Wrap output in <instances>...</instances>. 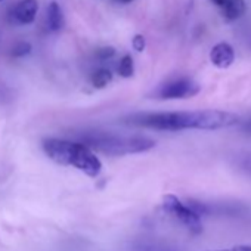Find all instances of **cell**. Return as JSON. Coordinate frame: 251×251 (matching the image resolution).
<instances>
[{
    "instance_id": "5",
    "label": "cell",
    "mask_w": 251,
    "mask_h": 251,
    "mask_svg": "<svg viewBox=\"0 0 251 251\" xmlns=\"http://www.w3.org/2000/svg\"><path fill=\"white\" fill-rule=\"evenodd\" d=\"M200 93V84L189 77H179L164 83L157 96L160 99H188Z\"/></svg>"
},
{
    "instance_id": "6",
    "label": "cell",
    "mask_w": 251,
    "mask_h": 251,
    "mask_svg": "<svg viewBox=\"0 0 251 251\" xmlns=\"http://www.w3.org/2000/svg\"><path fill=\"white\" fill-rule=\"evenodd\" d=\"M37 11H39L37 0H21L12 11V20L15 24L28 25L36 20Z\"/></svg>"
},
{
    "instance_id": "17",
    "label": "cell",
    "mask_w": 251,
    "mask_h": 251,
    "mask_svg": "<svg viewBox=\"0 0 251 251\" xmlns=\"http://www.w3.org/2000/svg\"><path fill=\"white\" fill-rule=\"evenodd\" d=\"M138 251H173V250L172 248H167V247H163V245H154V244H151V245L141 247Z\"/></svg>"
},
{
    "instance_id": "12",
    "label": "cell",
    "mask_w": 251,
    "mask_h": 251,
    "mask_svg": "<svg viewBox=\"0 0 251 251\" xmlns=\"http://www.w3.org/2000/svg\"><path fill=\"white\" fill-rule=\"evenodd\" d=\"M31 45L28 43V42H20V43H17L15 46H14V49H12V56L14 58H23V56H25V55H28L30 52H31Z\"/></svg>"
},
{
    "instance_id": "4",
    "label": "cell",
    "mask_w": 251,
    "mask_h": 251,
    "mask_svg": "<svg viewBox=\"0 0 251 251\" xmlns=\"http://www.w3.org/2000/svg\"><path fill=\"white\" fill-rule=\"evenodd\" d=\"M163 210L173 217L177 223H180L183 227H186L191 233L198 235L202 232V222L201 216L189 205L188 201L179 200L176 195H164L163 197Z\"/></svg>"
},
{
    "instance_id": "13",
    "label": "cell",
    "mask_w": 251,
    "mask_h": 251,
    "mask_svg": "<svg viewBox=\"0 0 251 251\" xmlns=\"http://www.w3.org/2000/svg\"><path fill=\"white\" fill-rule=\"evenodd\" d=\"M114 55H115V49L111 46H103V48H99L96 50V58L100 61H106V59L112 58Z\"/></svg>"
},
{
    "instance_id": "11",
    "label": "cell",
    "mask_w": 251,
    "mask_h": 251,
    "mask_svg": "<svg viewBox=\"0 0 251 251\" xmlns=\"http://www.w3.org/2000/svg\"><path fill=\"white\" fill-rule=\"evenodd\" d=\"M135 73V64H133V58L130 55H124L118 64V74L124 78L132 77Z\"/></svg>"
},
{
    "instance_id": "16",
    "label": "cell",
    "mask_w": 251,
    "mask_h": 251,
    "mask_svg": "<svg viewBox=\"0 0 251 251\" xmlns=\"http://www.w3.org/2000/svg\"><path fill=\"white\" fill-rule=\"evenodd\" d=\"M238 166L242 169V172H245L247 175H251V155L244 157V158L238 163Z\"/></svg>"
},
{
    "instance_id": "14",
    "label": "cell",
    "mask_w": 251,
    "mask_h": 251,
    "mask_svg": "<svg viewBox=\"0 0 251 251\" xmlns=\"http://www.w3.org/2000/svg\"><path fill=\"white\" fill-rule=\"evenodd\" d=\"M132 46L136 52H144L145 50V46H147V42H145V37L142 34H136L132 40Z\"/></svg>"
},
{
    "instance_id": "15",
    "label": "cell",
    "mask_w": 251,
    "mask_h": 251,
    "mask_svg": "<svg viewBox=\"0 0 251 251\" xmlns=\"http://www.w3.org/2000/svg\"><path fill=\"white\" fill-rule=\"evenodd\" d=\"M239 130L245 135H251V117L245 118V120H239V123L236 124Z\"/></svg>"
},
{
    "instance_id": "18",
    "label": "cell",
    "mask_w": 251,
    "mask_h": 251,
    "mask_svg": "<svg viewBox=\"0 0 251 251\" xmlns=\"http://www.w3.org/2000/svg\"><path fill=\"white\" fill-rule=\"evenodd\" d=\"M217 251H251V245H236V247H232V248L217 250Z\"/></svg>"
},
{
    "instance_id": "10",
    "label": "cell",
    "mask_w": 251,
    "mask_h": 251,
    "mask_svg": "<svg viewBox=\"0 0 251 251\" xmlns=\"http://www.w3.org/2000/svg\"><path fill=\"white\" fill-rule=\"evenodd\" d=\"M111 80H112V73L106 68H100L95 71L90 77V83L96 89H103L108 83H111Z\"/></svg>"
},
{
    "instance_id": "7",
    "label": "cell",
    "mask_w": 251,
    "mask_h": 251,
    "mask_svg": "<svg viewBox=\"0 0 251 251\" xmlns=\"http://www.w3.org/2000/svg\"><path fill=\"white\" fill-rule=\"evenodd\" d=\"M210 61L217 68H229L235 61V50L229 43H219L211 49Z\"/></svg>"
},
{
    "instance_id": "1",
    "label": "cell",
    "mask_w": 251,
    "mask_h": 251,
    "mask_svg": "<svg viewBox=\"0 0 251 251\" xmlns=\"http://www.w3.org/2000/svg\"><path fill=\"white\" fill-rule=\"evenodd\" d=\"M239 117L217 109L173 111V112H138L126 118V123L144 129L161 132L179 130H217L236 126Z\"/></svg>"
},
{
    "instance_id": "2",
    "label": "cell",
    "mask_w": 251,
    "mask_h": 251,
    "mask_svg": "<svg viewBox=\"0 0 251 251\" xmlns=\"http://www.w3.org/2000/svg\"><path fill=\"white\" fill-rule=\"evenodd\" d=\"M43 151L56 164L74 167L89 177L99 176L102 170L100 160L90 148H87L81 142L49 138L43 141Z\"/></svg>"
},
{
    "instance_id": "21",
    "label": "cell",
    "mask_w": 251,
    "mask_h": 251,
    "mask_svg": "<svg viewBox=\"0 0 251 251\" xmlns=\"http://www.w3.org/2000/svg\"><path fill=\"white\" fill-rule=\"evenodd\" d=\"M0 2H2V0H0Z\"/></svg>"
},
{
    "instance_id": "3",
    "label": "cell",
    "mask_w": 251,
    "mask_h": 251,
    "mask_svg": "<svg viewBox=\"0 0 251 251\" xmlns=\"http://www.w3.org/2000/svg\"><path fill=\"white\" fill-rule=\"evenodd\" d=\"M81 144L95 150L96 152H102L112 157L129 155L150 151L155 147V142L147 136H126V135H115L108 132H89L81 136Z\"/></svg>"
},
{
    "instance_id": "19",
    "label": "cell",
    "mask_w": 251,
    "mask_h": 251,
    "mask_svg": "<svg viewBox=\"0 0 251 251\" xmlns=\"http://www.w3.org/2000/svg\"><path fill=\"white\" fill-rule=\"evenodd\" d=\"M213 2H214V3H216L217 6H222V5L225 3V0H213Z\"/></svg>"
},
{
    "instance_id": "9",
    "label": "cell",
    "mask_w": 251,
    "mask_h": 251,
    "mask_svg": "<svg viewBox=\"0 0 251 251\" xmlns=\"http://www.w3.org/2000/svg\"><path fill=\"white\" fill-rule=\"evenodd\" d=\"M222 9H223L225 18L229 21H233L244 14L245 2L244 0H225V3L222 5Z\"/></svg>"
},
{
    "instance_id": "20",
    "label": "cell",
    "mask_w": 251,
    "mask_h": 251,
    "mask_svg": "<svg viewBox=\"0 0 251 251\" xmlns=\"http://www.w3.org/2000/svg\"><path fill=\"white\" fill-rule=\"evenodd\" d=\"M115 2H120V3H130L133 0H115Z\"/></svg>"
},
{
    "instance_id": "8",
    "label": "cell",
    "mask_w": 251,
    "mask_h": 251,
    "mask_svg": "<svg viewBox=\"0 0 251 251\" xmlns=\"http://www.w3.org/2000/svg\"><path fill=\"white\" fill-rule=\"evenodd\" d=\"M65 18L58 2H50L48 6V27L50 31H61L64 28Z\"/></svg>"
}]
</instances>
